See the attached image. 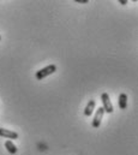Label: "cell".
I'll list each match as a JSON object with an SVG mask.
<instances>
[{
	"label": "cell",
	"instance_id": "obj_1",
	"mask_svg": "<svg viewBox=\"0 0 138 155\" xmlns=\"http://www.w3.org/2000/svg\"><path fill=\"white\" fill-rule=\"evenodd\" d=\"M55 71H57V66H55L54 64H52V65H48V66H46V68H43V69H41V70L36 71L35 77H36L37 81H42L43 78H46L47 76H49V75L54 74Z\"/></svg>",
	"mask_w": 138,
	"mask_h": 155
},
{
	"label": "cell",
	"instance_id": "obj_2",
	"mask_svg": "<svg viewBox=\"0 0 138 155\" xmlns=\"http://www.w3.org/2000/svg\"><path fill=\"white\" fill-rule=\"evenodd\" d=\"M101 101H102V104H104V111L106 113H113V105H112V102H110V99H109V95H108V93H102V95H101Z\"/></svg>",
	"mask_w": 138,
	"mask_h": 155
},
{
	"label": "cell",
	"instance_id": "obj_3",
	"mask_svg": "<svg viewBox=\"0 0 138 155\" xmlns=\"http://www.w3.org/2000/svg\"><path fill=\"white\" fill-rule=\"evenodd\" d=\"M104 108H102V107H99V110L96 111L95 117H94V119H93V123H91L93 127H95V129H99V127H100L101 121H102V118H104Z\"/></svg>",
	"mask_w": 138,
	"mask_h": 155
},
{
	"label": "cell",
	"instance_id": "obj_4",
	"mask_svg": "<svg viewBox=\"0 0 138 155\" xmlns=\"http://www.w3.org/2000/svg\"><path fill=\"white\" fill-rule=\"evenodd\" d=\"M0 136L4 137V138H12V140H17L18 138V134L17 132L7 130V129H2V127H0Z\"/></svg>",
	"mask_w": 138,
	"mask_h": 155
},
{
	"label": "cell",
	"instance_id": "obj_5",
	"mask_svg": "<svg viewBox=\"0 0 138 155\" xmlns=\"http://www.w3.org/2000/svg\"><path fill=\"white\" fill-rule=\"evenodd\" d=\"M95 106H96V102L95 100H89V102L87 104L85 108H84V116L85 117H90L93 114L94 110H95Z\"/></svg>",
	"mask_w": 138,
	"mask_h": 155
},
{
	"label": "cell",
	"instance_id": "obj_6",
	"mask_svg": "<svg viewBox=\"0 0 138 155\" xmlns=\"http://www.w3.org/2000/svg\"><path fill=\"white\" fill-rule=\"evenodd\" d=\"M119 107L120 110H125L127 107V95L125 93H121L119 95Z\"/></svg>",
	"mask_w": 138,
	"mask_h": 155
},
{
	"label": "cell",
	"instance_id": "obj_7",
	"mask_svg": "<svg viewBox=\"0 0 138 155\" xmlns=\"http://www.w3.org/2000/svg\"><path fill=\"white\" fill-rule=\"evenodd\" d=\"M5 148L7 149V152H8L10 154H16V153H17V147L12 143L11 140H7V141L5 142Z\"/></svg>",
	"mask_w": 138,
	"mask_h": 155
},
{
	"label": "cell",
	"instance_id": "obj_8",
	"mask_svg": "<svg viewBox=\"0 0 138 155\" xmlns=\"http://www.w3.org/2000/svg\"><path fill=\"white\" fill-rule=\"evenodd\" d=\"M76 2H80V4H87L88 0H76Z\"/></svg>",
	"mask_w": 138,
	"mask_h": 155
},
{
	"label": "cell",
	"instance_id": "obj_9",
	"mask_svg": "<svg viewBox=\"0 0 138 155\" xmlns=\"http://www.w3.org/2000/svg\"><path fill=\"white\" fill-rule=\"evenodd\" d=\"M119 2H120L121 5H126V4H127V1H126V0H119Z\"/></svg>",
	"mask_w": 138,
	"mask_h": 155
},
{
	"label": "cell",
	"instance_id": "obj_10",
	"mask_svg": "<svg viewBox=\"0 0 138 155\" xmlns=\"http://www.w3.org/2000/svg\"><path fill=\"white\" fill-rule=\"evenodd\" d=\"M0 40H1V35H0Z\"/></svg>",
	"mask_w": 138,
	"mask_h": 155
}]
</instances>
